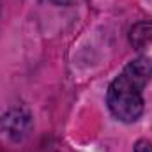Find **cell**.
<instances>
[{
  "label": "cell",
  "mask_w": 152,
  "mask_h": 152,
  "mask_svg": "<svg viewBox=\"0 0 152 152\" xmlns=\"http://www.w3.org/2000/svg\"><path fill=\"white\" fill-rule=\"evenodd\" d=\"M129 37H131V42L136 48H143V46L152 44V21L136 23L131 28V36Z\"/></svg>",
  "instance_id": "3"
},
{
  "label": "cell",
  "mask_w": 152,
  "mask_h": 152,
  "mask_svg": "<svg viewBox=\"0 0 152 152\" xmlns=\"http://www.w3.org/2000/svg\"><path fill=\"white\" fill-rule=\"evenodd\" d=\"M134 152H152V143L149 140H138L134 143Z\"/></svg>",
  "instance_id": "4"
},
{
  "label": "cell",
  "mask_w": 152,
  "mask_h": 152,
  "mask_svg": "<svg viewBox=\"0 0 152 152\" xmlns=\"http://www.w3.org/2000/svg\"><path fill=\"white\" fill-rule=\"evenodd\" d=\"M151 80V57H138L122 69L106 90V104L115 118L124 124H133L143 115V88Z\"/></svg>",
  "instance_id": "1"
},
{
  "label": "cell",
  "mask_w": 152,
  "mask_h": 152,
  "mask_svg": "<svg viewBox=\"0 0 152 152\" xmlns=\"http://www.w3.org/2000/svg\"><path fill=\"white\" fill-rule=\"evenodd\" d=\"M2 7H4V0H0V18H2Z\"/></svg>",
  "instance_id": "5"
},
{
  "label": "cell",
  "mask_w": 152,
  "mask_h": 152,
  "mask_svg": "<svg viewBox=\"0 0 152 152\" xmlns=\"http://www.w3.org/2000/svg\"><path fill=\"white\" fill-rule=\"evenodd\" d=\"M2 127L4 131L14 138V140H21L23 136L28 134L30 129V115L21 108H12L2 117Z\"/></svg>",
  "instance_id": "2"
}]
</instances>
